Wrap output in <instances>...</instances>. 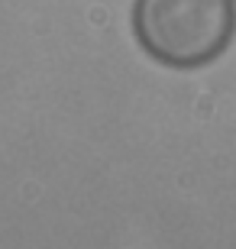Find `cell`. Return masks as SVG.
<instances>
[{"instance_id": "cell-1", "label": "cell", "mask_w": 236, "mask_h": 249, "mask_svg": "<svg viewBox=\"0 0 236 249\" xmlns=\"http://www.w3.org/2000/svg\"><path fill=\"white\" fill-rule=\"evenodd\" d=\"M233 0H136L133 33L149 58L172 68L207 65L230 46Z\"/></svg>"}]
</instances>
